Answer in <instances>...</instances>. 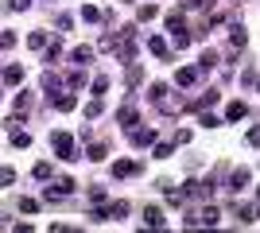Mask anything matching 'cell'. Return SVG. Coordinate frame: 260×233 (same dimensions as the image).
<instances>
[{"instance_id": "obj_1", "label": "cell", "mask_w": 260, "mask_h": 233, "mask_svg": "<svg viewBox=\"0 0 260 233\" xmlns=\"http://www.w3.org/2000/svg\"><path fill=\"white\" fill-rule=\"evenodd\" d=\"M167 31L175 35V47H186V43H190V31H186V20H183V16H167Z\"/></svg>"}, {"instance_id": "obj_2", "label": "cell", "mask_w": 260, "mask_h": 233, "mask_svg": "<svg viewBox=\"0 0 260 233\" xmlns=\"http://www.w3.org/2000/svg\"><path fill=\"white\" fill-rule=\"evenodd\" d=\"M51 144H54V152L62 155V159H70V155H74V136H70V132H54Z\"/></svg>"}, {"instance_id": "obj_3", "label": "cell", "mask_w": 260, "mask_h": 233, "mask_svg": "<svg viewBox=\"0 0 260 233\" xmlns=\"http://www.w3.org/2000/svg\"><path fill=\"white\" fill-rule=\"evenodd\" d=\"M74 190V179H58V183H51L47 187V202H58V198H66Z\"/></svg>"}, {"instance_id": "obj_4", "label": "cell", "mask_w": 260, "mask_h": 233, "mask_svg": "<svg viewBox=\"0 0 260 233\" xmlns=\"http://www.w3.org/2000/svg\"><path fill=\"white\" fill-rule=\"evenodd\" d=\"M144 167L136 163V159H117V163H113V175L117 179H132V175H140Z\"/></svg>"}, {"instance_id": "obj_5", "label": "cell", "mask_w": 260, "mask_h": 233, "mask_svg": "<svg viewBox=\"0 0 260 233\" xmlns=\"http://www.w3.org/2000/svg\"><path fill=\"white\" fill-rule=\"evenodd\" d=\"M132 144H136V148H148V144H155V132L148 128V124H136V128H132Z\"/></svg>"}, {"instance_id": "obj_6", "label": "cell", "mask_w": 260, "mask_h": 233, "mask_svg": "<svg viewBox=\"0 0 260 233\" xmlns=\"http://www.w3.org/2000/svg\"><path fill=\"white\" fill-rule=\"evenodd\" d=\"M148 51H152V55H155V58H171V47L163 43L159 35H152V39H148Z\"/></svg>"}, {"instance_id": "obj_7", "label": "cell", "mask_w": 260, "mask_h": 233, "mask_svg": "<svg viewBox=\"0 0 260 233\" xmlns=\"http://www.w3.org/2000/svg\"><path fill=\"white\" fill-rule=\"evenodd\" d=\"M144 222L152 225V233H155L163 225V210H159V206H144Z\"/></svg>"}, {"instance_id": "obj_8", "label": "cell", "mask_w": 260, "mask_h": 233, "mask_svg": "<svg viewBox=\"0 0 260 233\" xmlns=\"http://www.w3.org/2000/svg\"><path fill=\"white\" fill-rule=\"evenodd\" d=\"M179 109H183V101L175 97V93H167V97L159 101V113H167V117H175V113H179Z\"/></svg>"}, {"instance_id": "obj_9", "label": "cell", "mask_w": 260, "mask_h": 233, "mask_svg": "<svg viewBox=\"0 0 260 233\" xmlns=\"http://www.w3.org/2000/svg\"><path fill=\"white\" fill-rule=\"evenodd\" d=\"M175 82H179V86H194L198 82V66H183L179 74H175Z\"/></svg>"}, {"instance_id": "obj_10", "label": "cell", "mask_w": 260, "mask_h": 233, "mask_svg": "<svg viewBox=\"0 0 260 233\" xmlns=\"http://www.w3.org/2000/svg\"><path fill=\"white\" fill-rule=\"evenodd\" d=\"M4 82H8V86H20V82H23V66L8 62V66H4Z\"/></svg>"}, {"instance_id": "obj_11", "label": "cell", "mask_w": 260, "mask_h": 233, "mask_svg": "<svg viewBox=\"0 0 260 233\" xmlns=\"http://www.w3.org/2000/svg\"><path fill=\"white\" fill-rule=\"evenodd\" d=\"M229 187H233V190H245V187H249V171H245V167H237V171L229 175Z\"/></svg>"}, {"instance_id": "obj_12", "label": "cell", "mask_w": 260, "mask_h": 233, "mask_svg": "<svg viewBox=\"0 0 260 233\" xmlns=\"http://www.w3.org/2000/svg\"><path fill=\"white\" fill-rule=\"evenodd\" d=\"M51 105H54V109H62V113H70V109H74V93H54Z\"/></svg>"}, {"instance_id": "obj_13", "label": "cell", "mask_w": 260, "mask_h": 233, "mask_svg": "<svg viewBox=\"0 0 260 233\" xmlns=\"http://www.w3.org/2000/svg\"><path fill=\"white\" fill-rule=\"evenodd\" d=\"M136 124H140L136 109H132V105H124V109H120V128H136Z\"/></svg>"}, {"instance_id": "obj_14", "label": "cell", "mask_w": 260, "mask_h": 233, "mask_svg": "<svg viewBox=\"0 0 260 233\" xmlns=\"http://www.w3.org/2000/svg\"><path fill=\"white\" fill-rule=\"evenodd\" d=\"M245 113H249V105H245V101H233V105L225 109V121H241Z\"/></svg>"}, {"instance_id": "obj_15", "label": "cell", "mask_w": 260, "mask_h": 233, "mask_svg": "<svg viewBox=\"0 0 260 233\" xmlns=\"http://www.w3.org/2000/svg\"><path fill=\"white\" fill-rule=\"evenodd\" d=\"M217 218H221V210H217V206H202V214H198V222H202V225H214Z\"/></svg>"}, {"instance_id": "obj_16", "label": "cell", "mask_w": 260, "mask_h": 233, "mask_svg": "<svg viewBox=\"0 0 260 233\" xmlns=\"http://www.w3.org/2000/svg\"><path fill=\"white\" fill-rule=\"evenodd\" d=\"M105 218H128V202H113V206H105Z\"/></svg>"}, {"instance_id": "obj_17", "label": "cell", "mask_w": 260, "mask_h": 233, "mask_svg": "<svg viewBox=\"0 0 260 233\" xmlns=\"http://www.w3.org/2000/svg\"><path fill=\"white\" fill-rule=\"evenodd\" d=\"M237 214H241V222H256L260 206H249V202H241V206H237Z\"/></svg>"}, {"instance_id": "obj_18", "label": "cell", "mask_w": 260, "mask_h": 233, "mask_svg": "<svg viewBox=\"0 0 260 233\" xmlns=\"http://www.w3.org/2000/svg\"><path fill=\"white\" fill-rule=\"evenodd\" d=\"M82 20H86V23H101V20H105V16H101V8H93V4H86V8H82Z\"/></svg>"}, {"instance_id": "obj_19", "label": "cell", "mask_w": 260, "mask_h": 233, "mask_svg": "<svg viewBox=\"0 0 260 233\" xmlns=\"http://www.w3.org/2000/svg\"><path fill=\"white\" fill-rule=\"evenodd\" d=\"M167 93H171V89H167V86H159V82H155V86H148V97H152L155 105H159V101L167 97Z\"/></svg>"}, {"instance_id": "obj_20", "label": "cell", "mask_w": 260, "mask_h": 233, "mask_svg": "<svg viewBox=\"0 0 260 233\" xmlns=\"http://www.w3.org/2000/svg\"><path fill=\"white\" fill-rule=\"evenodd\" d=\"M27 47H31V51H47V35H43V31H31Z\"/></svg>"}, {"instance_id": "obj_21", "label": "cell", "mask_w": 260, "mask_h": 233, "mask_svg": "<svg viewBox=\"0 0 260 233\" xmlns=\"http://www.w3.org/2000/svg\"><path fill=\"white\" fill-rule=\"evenodd\" d=\"M31 109V89H23L20 97H16V113H27Z\"/></svg>"}, {"instance_id": "obj_22", "label": "cell", "mask_w": 260, "mask_h": 233, "mask_svg": "<svg viewBox=\"0 0 260 233\" xmlns=\"http://www.w3.org/2000/svg\"><path fill=\"white\" fill-rule=\"evenodd\" d=\"M229 35H233V47H245V43H249V35H245L241 23H233V31H229Z\"/></svg>"}, {"instance_id": "obj_23", "label": "cell", "mask_w": 260, "mask_h": 233, "mask_svg": "<svg viewBox=\"0 0 260 233\" xmlns=\"http://www.w3.org/2000/svg\"><path fill=\"white\" fill-rule=\"evenodd\" d=\"M31 175L39 179V183H47V179H51V163H35V167H31Z\"/></svg>"}, {"instance_id": "obj_24", "label": "cell", "mask_w": 260, "mask_h": 233, "mask_svg": "<svg viewBox=\"0 0 260 233\" xmlns=\"http://www.w3.org/2000/svg\"><path fill=\"white\" fill-rule=\"evenodd\" d=\"M217 66V51H202V62H198V70H210Z\"/></svg>"}, {"instance_id": "obj_25", "label": "cell", "mask_w": 260, "mask_h": 233, "mask_svg": "<svg viewBox=\"0 0 260 233\" xmlns=\"http://www.w3.org/2000/svg\"><path fill=\"white\" fill-rule=\"evenodd\" d=\"M155 148V159H167V155L175 152V140H167V144H152Z\"/></svg>"}, {"instance_id": "obj_26", "label": "cell", "mask_w": 260, "mask_h": 233, "mask_svg": "<svg viewBox=\"0 0 260 233\" xmlns=\"http://www.w3.org/2000/svg\"><path fill=\"white\" fill-rule=\"evenodd\" d=\"M27 144H31V136L16 128V132H12V148H27Z\"/></svg>"}, {"instance_id": "obj_27", "label": "cell", "mask_w": 260, "mask_h": 233, "mask_svg": "<svg viewBox=\"0 0 260 233\" xmlns=\"http://www.w3.org/2000/svg\"><path fill=\"white\" fill-rule=\"evenodd\" d=\"M16 47V31H0V51H12Z\"/></svg>"}, {"instance_id": "obj_28", "label": "cell", "mask_w": 260, "mask_h": 233, "mask_svg": "<svg viewBox=\"0 0 260 233\" xmlns=\"http://www.w3.org/2000/svg\"><path fill=\"white\" fill-rule=\"evenodd\" d=\"M58 55H62V43H47V51H43V58H47V62H54Z\"/></svg>"}, {"instance_id": "obj_29", "label": "cell", "mask_w": 260, "mask_h": 233, "mask_svg": "<svg viewBox=\"0 0 260 233\" xmlns=\"http://www.w3.org/2000/svg\"><path fill=\"white\" fill-rule=\"evenodd\" d=\"M16 183V171L12 167H0V187H12Z\"/></svg>"}, {"instance_id": "obj_30", "label": "cell", "mask_w": 260, "mask_h": 233, "mask_svg": "<svg viewBox=\"0 0 260 233\" xmlns=\"http://www.w3.org/2000/svg\"><path fill=\"white\" fill-rule=\"evenodd\" d=\"M89 58H93V47H78L74 51V62H89Z\"/></svg>"}, {"instance_id": "obj_31", "label": "cell", "mask_w": 260, "mask_h": 233, "mask_svg": "<svg viewBox=\"0 0 260 233\" xmlns=\"http://www.w3.org/2000/svg\"><path fill=\"white\" fill-rule=\"evenodd\" d=\"M105 198H109V194H105V187H93V190H89V202H98V206H105Z\"/></svg>"}, {"instance_id": "obj_32", "label": "cell", "mask_w": 260, "mask_h": 233, "mask_svg": "<svg viewBox=\"0 0 260 233\" xmlns=\"http://www.w3.org/2000/svg\"><path fill=\"white\" fill-rule=\"evenodd\" d=\"M101 109H105L101 101H89V105H86V117H89V121H93V117H101Z\"/></svg>"}, {"instance_id": "obj_33", "label": "cell", "mask_w": 260, "mask_h": 233, "mask_svg": "<svg viewBox=\"0 0 260 233\" xmlns=\"http://www.w3.org/2000/svg\"><path fill=\"white\" fill-rule=\"evenodd\" d=\"M105 152H109L105 144H89V159H105Z\"/></svg>"}, {"instance_id": "obj_34", "label": "cell", "mask_w": 260, "mask_h": 233, "mask_svg": "<svg viewBox=\"0 0 260 233\" xmlns=\"http://www.w3.org/2000/svg\"><path fill=\"white\" fill-rule=\"evenodd\" d=\"M20 210H23V214H39V202H35V198H23Z\"/></svg>"}, {"instance_id": "obj_35", "label": "cell", "mask_w": 260, "mask_h": 233, "mask_svg": "<svg viewBox=\"0 0 260 233\" xmlns=\"http://www.w3.org/2000/svg\"><path fill=\"white\" fill-rule=\"evenodd\" d=\"M82 82H86V74H82V70H74V74H70V89H78Z\"/></svg>"}, {"instance_id": "obj_36", "label": "cell", "mask_w": 260, "mask_h": 233, "mask_svg": "<svg viewBox=\"0 0 260 233\" xmlns=\"http://www.w3.org/2000/svg\"><path fill=\"white\" fill-rule=\"evenodd\" d=\"M51 233H78V229H74V225H62V222H58V225H51Z\"/></svg>"}, {"instance_id": "obj_37", "label": "cell", "mask_w": 260, "mask_h": 233, "mask_svg": "<svg viewBox=\"0 0 260 233\" xmlns=\"http://www.w3.org/2000/svg\"><path fill=\"white\" fill-rule=\"evenodd\" d=\"M27 4H31V0H12L8 8H12V12H23V8H27Z\"/></svg>"}, {"instance_id": "obj_38", "label": "cell", "mask_w": 260, "mask_h": 233, "mask_svg": "<svg viewBox=\"0 0 260 233\" xmlns=\"http://www.w3.org/2000/svg\"><path fill=\"white\" fill-rule=\"evenodd\" d=\"M249 144H252V148H260V128H252V132H249Z\"/></svg>"}, {"instance_id": "obj_39", "label": "cell", "mask_w": 260, "mask_h": 233, "mask_svg": "<svg viewBox=\"0 0 260 233\" xmlns=\"http://www.w3.org/2000/svg\"><path fill=\"white\" fill-rule=\"evenodd\" d=\"M190 4V8H206V0H183V8Z\"/></svg>"}, {"instance_id": "obj_40", "label": "cell", "mask_w": 260, "mask_h": 233, "mask_svg": "<svg viewBox=\"0 0 260 233\" xmlns=\"http://www.w3.org/2000/svg\"><path fill=\"white\" fill-rule=\"evenodd\" d=\"M16 233H31V225H27V222H20V225H16Z\"/></svg>"}]
</instances>
